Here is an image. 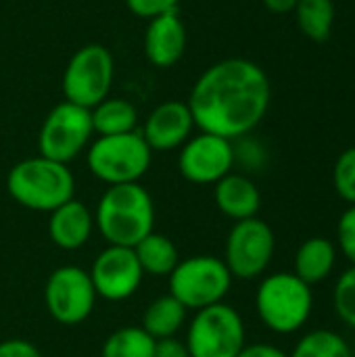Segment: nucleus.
Returning <instances> with one entry per match:
<instances>
[{
  "label": "nucleus",
  "instance_id": "f257e3e1",
  "mask_svg": "<svg viewBox=\"0 0 355 357\" xmlns=\"http://www.w3.org/2000/svg\"><path fill=\"white\" fill-rule=\"evenodd\" d=\"M272 86L262 65L232 56L209 65L186 100L195 126L228 140L249 136L266 117Z\"/></svg>",
  "mask_w": 355,
  "mask_h": 357
},
{
  "label": "nucleus",
  "instance_id": "f03ea898",
  "mask_svg": "<svg viewBox=\"0 0 355 357\" xmlns=\"http://www.w3.org/2000/svg\"><path fill=\"white\" fill-rule=\"evenodd\" d=\"M92 213L107 245L134 249L155 226V203L140 182L107 186Z\"/></svg>",
  "mask_w": 355,
  "mask_h": 357
},
{
  "label": "nucleus",
  "instance_id": "7ed1b4c3",
  "mask_svg": "<svg viewBox=\"0 0 355 357\" xmlns=\"http://www.w3.org/2000/svg\"><path fill=\"white\" fill-rule=\"evenodd\" d=\"M6 190L21 207L50 213L63 203L75 199V178L69 165L38 155L10 167Z\"/></svg>",
  "mask_w": 355,
  "mask_h": 357
},
{
  "label": "nucleus",
  "instance_id": "20e7f679",
  "mask_svg": "<svg viewBox=\"0 0 355 357\" xmlns=\"http://www.w3.org/2000/svg\"><path fill=\"white\" fill-rule=\"evenodd\" d=\"M259 322L274 335H295L312 318L314 291L293 272H274L262 278L255 291Z\"/></svg>",
  "mask_w": 355,
  "mask_h": 357
},
{
  "label": "nucleus",
  "instance_id": "39448f33",
  "mask_svg": "<svg viewBox=\"0 0 355 357\" xmlns=\"http://www.w3.org/2000/svg\"><path fill=\"white\" fill-rule=\"evenodd\" d=\"M151 161L153 151L138 130L117 136H98L86 149L90 174L107 186L140 182Z\"/></svg>",
  "mask_w": 355,
  "mask_h": 357
},
{
  "label": "nucleus",
  "instance_id": "423d86ee",
  "mask_svg": "<svg viewBox=\"0 0 355 357\" xmlns=\"http://www.w3.org/2000/svg\"><path fill=\"white\" fill-rule=\"evenodd\" d=\"M167 278L169 295L192 312L222 303L234 280L224 259L216 255H190L180 259Z\"/></svg>",
  "mask_w": 355,
  "mask_h": 357
},
{
  "label": "nucleus",
  "instance_id": "0eeeda50",
  "mask_svg": "<svg viewBox=\"0 0 355 357\" xmlns=\"http://www.w3.org/2000/svg\"><path fill=\"white\" fill-rule=\"evenodd\" d=\"M190 357H236L247 345L243 316L228 303L195 312L184 341Z\"/></svg>",
  "mask_w": 355,
  "mask_h": 357
},
{
  "label": "nucleus",
  "instance_id": "6e6552de",
  "mask_svg": "<svg viewBox=\"0 0 355 357\" xmlns=\"http://www.w3.org/2000/svg\"><path fill=\"white\" fill-rule=\"evenodd\" d=\"M115 77V59L103 44H86L77 48L63 71L61 88L65 100L92 109L111 92Z\"/></svg>",
  "mask_w": 355,
  "mask_h": 357
},
{
  "label": "nucleus",
  "instance_id": "1a4fd4ad",
  "mask_svg": "<svg viewBox=\"0 0 355 357\" xmlns=\"http://www.w3.org/2000/svg\"><path fill=\"white\" fill-rule=\"evenodd\" d=\"M94 128L90 109L63 100L54 105L42 121L38 134L40 155L69 165L92 142Z\"/></svg>",
  "mask_w": 355,
  "mask_h": 357
},
{
  "label": "nucleus",
  "instance_id": "9d476101",
  "mask_svg": "<svg viewBox=\"0 0 355 357\" xmlns=\"http://www.w3.org/2000/svg\"><path fill=\"white\" fill-rule=\"evenodd\" d=\"M276 236L268 222L249 218L234 222L224 245V264L236 280H255L274 259Z\"/></svg>",
  "mask_w": 355,
  "mask_h": 357
},
{
  "label": "nucleus",
  "instance_id": "9b49d317",
  "mask_svg": "<svg viewBox=\"0 0 355 357\" xmlns=\"http://www.w3.org/2000/svg\"><path fill=\"white\" fill-rule=\"evenodd\" d=\"M96 299L90 274L80 266L56 268L44 284L46 312L63 326H77L86 322L94 312Z\"/></svg>",
  "mask_w": 355,
  "mask_h": 357
},
{
  "label": "nucleus",
  "instance_id": "f8f14e48",
  "mask_svg": "<svg viewBox=\"0 0 355 357\" xmlns=\"http://www.w3.org/2000/svg\"><path fill=\"white\" fill-rule=\"evenodd\" d=\"M234 167V142L209 132L190 136L178 153L180 176L199 186H213Z\"/></svg>",
  "mask_w": 355,
  "mask_h": 357
},
{
  "label": "nucleus",
  "instance_id": "ddd939ff",
  "mask_svg": "<svg viewBox=\"0 0 355 357\" xmlns=\"http://www.w3.org/2000/svg\"><path fill=\"white\" fill-rule=\"evenodd\" d=\"M88 274L94 284L96 297L111 303H119L136 295L144 278L134 249L117 245H107L94 257Z\"/></svg>",
  "mask_w": 355,
  "mask_h": 357
},
{
  "label": "nucleus",
  "instance_id": "4468645a",
  "mask_svg": "<svg viewBox=\"0 0 355 357\" xmlns=\"http://www.w3.org/2000/svg\"><path fill=\"white\" fill-rule=\"evenodd\" d=\"M195 128L197 126L186 100L174 98L157 105L146 115L140 134L153 153H167L180 149L192 136Z\"/></svg>",
  "mask_w": 355,
  "mask_h": 357
},
{
  "label": "nucleus",
  "instance_id": "2eb2a0df",
  "mask_svg": "<svg viewBox=\"0 0 355 357\" xmlns=\"http://www.w3.org/2000/svg\"><path fill=\"white\" fill-rule=\"evenodd\" d=\"M186 25L178 10L149 19L144 29V56L157 69L174 67L186 52Z\"/></svg>",
  "mask_w": 355,
  "mask_h": 357
},
{
  "label": "nucleus",
  "instance_id": "dca6fc26",
  "mask_svg": "<svg viewBox=\"0 0 355 357\" xmlns=\"http://www.w3.org/2000/svg\"><path fill=\"white\" fill-rule=\"evenodd\" d=\"M48 236L52 245L63 251H77L82 249L94 228V213L77 199H71L48 213Z\"/></svg>",
  "mask_w": 355,
  "mask_h": 357
},
{
  "label": "nucleus",
  "instance_id": "f3484780",
  "mask_svg": "<svg viewBox=\"0 0 355 357\" xmlns=\"http://www.w3.org/2000/svg\"><path fill=\"white\" fill-rule=\"evenodd\" d=\"M213 201L220 213H224L232 222L257 218L262 209V192L257 184L249 176L234 172L213 184Z\"/></svg>",
  "mask_w": 355,
  "mask_h": 357
},
{
  "label": "nucleus",
  "instance_id": "a211bd4d",
  "mask_svg": "<svg viewBox=\"0 0 355 357\" xmlns=\"http://www.w3.org/2000/svg\"><path fill=\"white\" fill-rule=\"evenodd\" d=\"M339 249L326 236H312L299 245L293 259V274L310 287L324 282L337 266Z\"/></svg>",
  "mask_w": 355,
  "mask_h": 357
},
{
  "label": "nucleus",
  "instance_id": "6ab92c4d",
  "mask_svg": "<svg viewBox=\"0 0 355 357\" xmlns=\"http://www.w3.org/2000/svg\"><path fill=\"white\" fill-rule=\"evenodd\" d=\"M92 128L98 136H117L136 132L138 128V109L128 98L107 96L96 107L90 109Z\"/></svg>",
  "mask_w": 355,
  "mask_h": 357
},
{
  "label": "nucleus",
  "instance_id": "aec40b11",
  "mask_svg": "<svg viewBox=\"0 0 355 357\" xmlns=\"http://www.w3.org/2000/svg\"><path fill=\"white\" fill-rule=\"evenodd\" d=\"M134 253H136V259H138L144 276H155V278L169 276L180 261V253H178V247L174 245V241L155 230L151 234H146L134 247Z\"/></svg>",
  "mask_w": 355,
  "mask_h": 357
},
{
  "label": "nucleus",
  "instance_id": "412c9836",
  "mask_svg": "<svg viewBox=\"0 0 355 357\" xmlns=\"http://www.w3.org/2000/svg\"><path fill=\"white\" fill-rule=\"evenodd\" d=\"M186 312L188 310L176 297H172L169 293L161 295L146 305L142 314V328L155 341L176 337L186 324Z\"/></svg>",
  "mask_w": 355,
  "mask_h": 357
},
{
  "label": "nucleus",
  "instance_id": "4be33fe9",
  "mask_svg": "<svg viewBox=\"0 0 355 357\" xmlns=\"http://www.w3.org/2000/svg\"><path fill=\"white\" fill-rule=\"evenodd\" d=\"M293 13L305 38L314 42H324L331 38L337 17L333 0H299Z\"/></svg>",
  "mask_w": 355,
  "mask_h": 357
},
{
  "label": "nucleus",
  "instance_id": "5701e85b",
  "mask_svg": "<svg viewBox=\"0 0 355 357\" xmlns=\"http://www.w3.org/2000/svg\"><path fill=\"white\" fill-rule=\"evenodd\" d=\"M289 357H355V354L341 333L314 328L295 343Z\"/></svg>",
  "mask_w": 355,
  "mask_h": 357
},
{
  "label": "nucleus",
  "instance_id": "b1692460",
  "mask_svg": "<svg viewBox=\"0 0 355 357\" xmlns=\"http://www.w3.org/2000/svg\"><path fill=\"white\" fill-rule=\"evenodd\" d=\"M103 357H155V339L142 326H123L107 337Z\"/></svg>",
  "mask_w": 355,
  "mask_h": 357
},
{
  "label": "nucleus",
  "instance_id": "393cba45",
  "mask_svg": "<svg viewBox=\"0 0 355 357\" xmlns=\"http://www.w3.org/2000/svg\"><path fill=\"white\" fill-rule=\"evenodd\" d=\"M333 307L337 318L355 331V266H349L335 282Z\"/></svg>",
  "mask_w": 355,
  "mask_h": 357
},
{
  "label": "nucleus",
  "instance_id": "a878e982",
  "mask_svg": "<svg viewBox=\"0 0 355 357\" xmlns=\"http://www.w3.org/2000/svg\"><path fill=\"white\" fill-rule=\"evenodd\" d=\"M333 184L341 201L347 205H355V146L345 149L335 163Z\"/></svg>",
  "mask_w": 355,
  "mask_h": 357
},
{
  "label": "nucleus",
  "instance_id": "bb28decb",
  "mask_svg": "<svg viewBox=\"0 0 355 357\" xmlns=\"http://www.w3.org/2000/svg\"><path fill=\"white\" fill-rule=\"evenodd\" d=\"M337 249L345 259L355 266V205H349L337 224Z\"/></svg>",
  "mask_w": 355,
  "mask_h": 357
},
{
  "label": "nucleus",
  "instance_id": "cd10ccee",
  "mask_svg": "<svg viewBox=\"0 0 355 357\" xmlns=\"http://www.w3.org/2000/svg\"><path fill=\"white\" fill-rule=\"evenodd\" d=\"M264 161H266V151L257 140H253L249 136H243V138L236 140V144H234V165L241 163L247 169H257V167L264 165Z\"/></svg>",
  "mask_w": 355,
  "mask_h": 357
},
{
  "label": "nucleus",
  "instance_id": "c85d7f7f",
  "mask_svg": "<svg viewBox=\"0 0 355 357\" xmlns=\"http://www.w3.org/2000/svg\"><path fill=\"white\" fill-rule=\"evenodd\" d=\"M180 0H126V6L132 15L140 19H155L159 15L178 10Z\"/></svg>",
  "mask_w": 355,
  "mask_h": 357
},
{
  "label": "nucleus",
  "instance_id": "c756f323",
  "mask_svg": "<svg viewBox=\"0 0 355 357\" xmlns=\"http://www.w3.org/2000/svg\"><path fill=\"white\" fill-rule=\"evenodd\" d=\"M0 357H42V354L25 339H6L0 343Z\"/></svg>",
  "mask_w": 355,
  "mask_h": 357
},
{
  "label": "nucleus",
  "instance_id": "7c9ffc66",
  "mask_svg": "<svg viewBox=\"0 0 355 357\" xmlns=\"http://www.w3.org/2000/svg\"><path fill=\"white\" fill-rule=\"evenodd\" d=\"M155 357H190L184 341L169 337V339H159L155 341Z\"/></svg>",
  "mask_w": 355,
  "mask_h": 357
},
{
  "label": "nucleus",
  "instance_id": "2f4dec72",
  "mask_svg": "<svg viewBox=\"0 0 355 357\" xmlns=\"http://www.w3.org/2000/svg\"><path fill=\"white\" fill-rule=\"evenodd\" d=\"M236 357H289V354L272 343H251L245 345Z\"/></svg>",
  "mask_w": 355,
  "mask_h": 357
},
{
  "label": "nucleus",
  "instance_id": "473e14b6",
  "mask_svg": "<svg viewBox=\"0 0 355 357\" xmlns=\"http://www.w3.org/2000/svg\"><path fill=\"white\" fill-rule=\"evenodd\" d=\"M264 6L270 10V13H276V15H287V13H293L297 2L299 0H262Z\"/></svg>",
  "mask_w": 355,
  "mask_h": 357
},
{
  "label": "nucleus",
  "instance_id": "72a5a7b5",
  "mask_svg": "<svg viewBox=\"0 0 355 357\" xmlns=\"http://www.w3.org/2000/svg\"><path fill=\"white\" fill-rule=\"evenodd\" d=\"M354 354H355V351H354Z\"/></svg>",
  "mask_w": 355,
  "mask_h": 357
}]
</instances>
